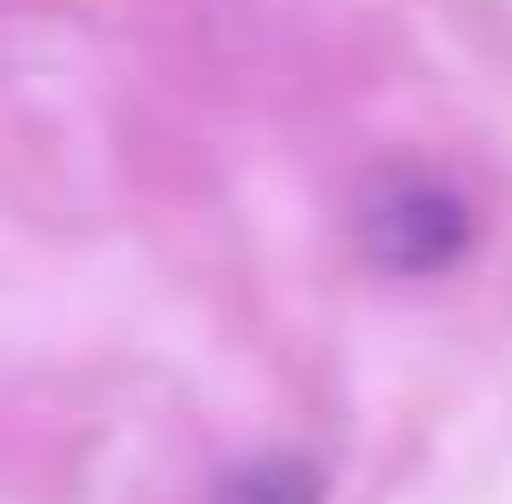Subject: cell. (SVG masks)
I'll use <instances>...</instances> for the list:
<instances>
[{"instance_id": "6da1fadb", "label": "cell", "mask_w": 512, "mask_h": 504, "mask_svg": "<svg viewBox=\"0 0 512 504\" xmlns=\"http://www.w3.org/2000/svg\"><path fill=\"white\" fill-rule=\"evenodd\" d=\"M345 227H353V252L378 278L420 286V278H445V269L479 244V202L429 160H378L370 177L353 185Z\"/></svg>"}, {"instance_id": "7a4b0ae2", "label": "cell", "mask_w": 512, "mask_h": 504, "mask_svg": "<svg viewBox=\"0 0 512 504\" xmlns=\"http://www.w3.org/2000/svg\"><path fill=\"white\" fill-rule=\"evenodd\" d=\"M210 504H319V462L311 454H244L219 471Z\"/></svg>"}]
</instances>
